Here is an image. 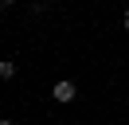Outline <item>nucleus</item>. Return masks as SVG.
<instances>
[{"label": "nucleus", "instance_id": "f257e3e1", "mask_svg": "<svg viewBox=\"0 0 129 125\" xmlns=\"http://www.w3.org/2000/svg\"><path fill=\"white\" fill-rule=\"evenodd\" d=\"M51 98H55L59 106H71V102L78 98V86H74L71 78H63V82H55V90H51Z\"/></svg>", "mask_w": 129, "mask_h": 125}, {"label": "nucleus", "instance_id": "39448f33", "mask_svg": "<svg viewBox=\"0 0 129 125\" xmlns=\"http://www.w3.org/2000/svg\"><path fill=\"white\" fill-rule=\"evenodd\" d=\"M125 31H129V12H125Z\"/></svg>", "mask_w": 129, "mask_h": 125}, {"label": "nucleus", "instance_id": "7ed1b4c3", "mask_svg": "<svg viewBox=\"0 0 129 125\" xmlns=\"http://www.w3.org/2000/svg\"><path fill=\"white\" fill-rule=\"evenodd\" d=\"M0 125H16V121H12V117H0Z\"/></svg>", "mask_w": 129, "mask_h": 125}, {"label": "nucleus", "instance_id": "f03ea898", "mask_svg": "<svg viewBox=\"0 0 129 125\" xmlns=\"http://www.w3.org/2000/svg\"><path fill=\"white\" fill-rule=\"evenodd\" d=\"M16 70H20V62H12V59L0 62V78H4V82H12V78H16Z\"/></svg>", "mask_w": 129, "mask_h": 125}, {"label": "nucleus", "instance_id": "20e7f679", "mask_svg": "<svg viewBox=\"0 0 129 125\" xmlns=\"http://www.w3.org/2000/svg\"><path fill=\"white\" fill-rule=\"evenodd\" d=\"M0 4H4V8H12V4H16V0H0Z\"/></svg>", "mask_w": 129, "mask_h": 125}]
</instances>
